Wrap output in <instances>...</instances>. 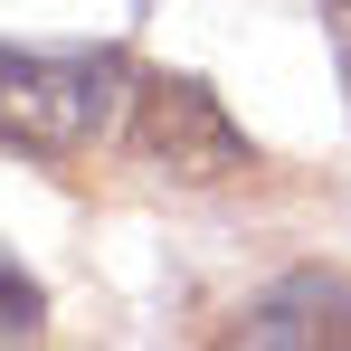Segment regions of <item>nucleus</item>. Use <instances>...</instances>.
<instances>
[{"mask_svg":"<svg viewBox=\"0 0 351 351\" xmlns=\"http://www.w3.org/2000/svg\"><path fill=\"white\" fill-rule=\"evenodd\" d=\"M133 58L123 48H0V152L76 162L114 143Z\"/></svg>","mask_w":351,"mask_h":351,"instance_id":"f257e3e1","label":"nucleus"},{"mask_svg":"<svg viewBox=\"0 0 351 351\" xmlns=\"http://www.w3.org/2000/svg\"><path fill=\"white\" fill-rule=\"evenodd\" d=\"M114 152L133 162V171L171 180V190H209V180L256 171V143L228 123V105H219L199 76H171V66H133Z\"/></svg>","mask_w":351,"mask_h":351,"instance_id":"f03ea898","label":"nucleus"},{"mask_svg":"<svg viewBox=\"0 0 351 351\" xmlns=\"http://www.w3.org/2000/svg\"><path fill=\"white\" fill-rule=\"evenodd\" d=\"M219 342H351V276L304 266L285 285L247 294L228 323H219Z\"/></svg>","mask_w":351,"mask_h":351,"instance_id":"7ed1b4c3","label":"nucleus"},{"mask_svg":"<svg viewBox=\"0 0 351 351\" xmlns=\"http://www.w3.org/2000/svg\"><path fill=\"white\" fill-rule=\"evenodd\" d=\"M323 29H332V58H342V86H351V0L323 10Z\"/></svg>","mask_w":351,"mask_h":351,"instance_id":"39448f33","label":"nucleus"},{"mask_svg":"<svg viewBox=\"0 0 351 351\" xmlns=\"http://www.w3.org/2000/svg\"><path fill=\"white\" fill-rule=\"evenodd\" d=\"M38 332H48V294H38V276H19L0 256V342H38Z\"/></svg>","mask_w":351,"mask_h":351,"instance_id":"20e7f679","label":"nucleus"}]
</instances>
